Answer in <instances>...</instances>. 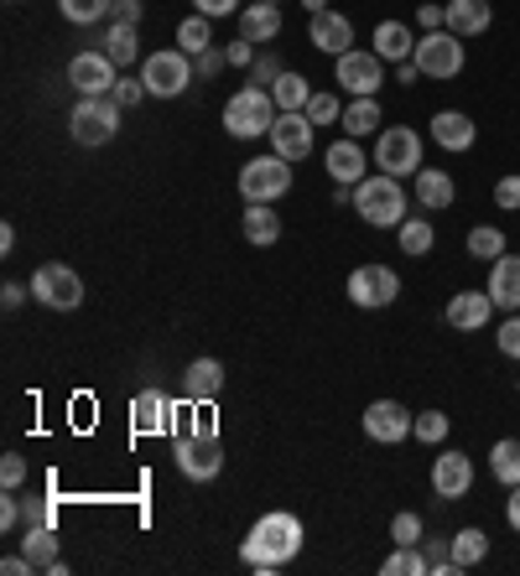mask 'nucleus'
I'll use <instances>...</instances> for the list:
<instances>
[{"instance_id":"aec40b11","label":"nucleus","mask_w":520,"mask_h":576,"mask_svg":"<svg viewBox=\"0 0 520 576\" xmlns=\"http://www.w3.org/2000/svg\"><path fill=\"white\" fill-rule=\"evenodd\" d=\"M308 36H312V48L329 52V57H344V52L354 48V27H349V17H339V11H318Z\"/></svg>"},{"instance_id":"5701e85b","label":"nucleus","mask_w":520,"mask_h":576,"mask_svg":"<svg viewBox=\"0 0 520 576\" xmlns=\"http://www.w3.org/2000/svg\"><path fill=\"white\" fill-rule=\"evenodd\" d=\"M489 21H495V6L489 0H448V32L453 36H485Z\"/></svg>"},{"instance_id":"c03bdc74","label":"nucleus","mask_w":520,"mask_h":576,"mask_svg":"<svg viewBox=\"0 0 520 576\" xmlns=\"http://www.w3.org/2000/svg\"><path fill=\"white\" fill-rule=\"evenodd\" d=\"M21 483H27V458H17V452H6V458H0V489H11V493H17Z\"/></svg>"},{"instance_id":"ea45409f","label":"nucleus","mask_w":520,"mask_h":576,"mask_svg":"<svg viewBox=\"0 0 520 576\" xmlns=\"http://www.w3.org/2000/svg\"><path fill=\"white\" fill-rule=\"evenodd\" d=\"M422 556H427V576H464V566L453 561V541H422Z\"/></svg>"},{"instance_id":"4d7b16f0","label":"nucleus","mask_w":520,"mask_h":576,"mask_svg":"<svg viewBox=\"0 0 520 576\" xmlns=\"http://www.w3.org/2000/svg\"><path fill=\"white\" fill-rule=\"evenodd\" d=\"M115 21H121V27H136V21H141V0H115Z\"/></svg>"},{"instance_id":"6ab92c4d","label":"nucleus","mask_w":520,"mask_h":576,"mask_svg":"<svg viewBox=\"0 0 520 576\" xmlns=\"http://www.w3.org/2000/svg\"><path fill=\"white\" fill-rule=\"evenodd\" d=\"M323 167H329L333 182H344V187H360L364 177H370V171H364V146L354 136L333 140L329 151H323Z\"/></svg>"},{"instance_id":"6e6552de","label":"nucleus","mask_w":520,"mask_h":576,"mask_svg":"<svg viewBox=\"0 0 520 576\" xmlns=\"http://www.w3.org/2000/svg\"><path fill=\"white\" fill-rule=\"evenodd\" d=\"M141 84H146V94H156V100H177V94L193 84V57L183 48L152 52V57L141 63Z\"/></svg>"},{"instance_id":"7c9ffc66","label":"nucleus","mask_w":520,"mask_h":576,"mask_svg":"<svg viewBox=\"0 0 520 576\" xmlns=\"http://www.w3.org/2000/svg\"><path fill=\"white\" fill-rule=\"evenodd\" d=\"M489 473L500 478L505 489H516V483H520V441L516 437H505V441L489 447Z\"/></svg>"},{"instance_id":"b1692460","label":"nucleus","mask_w":520,"mask_h":576,"mask_svg":"<svg viewBox=\"0 0 520 576\" xmlns=\"http://www.w3.org/2000/svg\"><path fill=\"white\" fill-rule=\"evenodd\" d=\"M225 390V364L219 358H193L183 374V400H214Z\"/></svg>"},{"instance_id":"3c124183","label":"nucleus","mask_w":520,"mask_h":576,"mask_svg":"<svg viewBox=\"0 0 520 576\" xmlns=\"http://www.w3.org/2000/svg\"><path fill=\"white\" fill-rule=\"evenodd\" d=\"M225 52H229V63H235V69H250V63H256V42H250V36H235Z\"/></svg>"},{"instance_id":"4c0bfd02","label":"nucleus","mask_w":520,"mask_h":576,"mask_svg":"<svg viewBox=\"0 0 520 576\" xmlns=\"http://www.w3.org/2000/svg\"><path fill=\"white\" fill-rule=\"evenodd\" d=\"M58 11L73 21V27H94L115 11V0H58Z\"/></svg>"},{"instance_id":"680f3d73","label":"nucleus","mask_w":520,"mask_h":576,"mask_svg":"<svg viewBox=\"0 0 520 576\" xmlns=\"http://www.w3.org/2000/svg\"><path fill=\"white\" fill-rule=\"evenodd\" d=\"M416 78H422V69H416L412 57H406V63H396V84H401V88H412Z\"/></svg>"},{"instance_id":"c756f323","label":"nucleus","mask_w":520,"mask_h":576,"mask_svg":"<svg viewBox=\"0 0 520 576\" xmlns=\"http://www.w3.org/2000/svg\"><path fill=\"white\" fill-rule=\"evenodd\" d=\"M21 551H27V561H32L37 572H48L52 561H58V535H52V525H27Z\"/></svg>"},{"instance_id":"58836bf2","label":"nucleus","mask_w":520,"mask_h":576,"mask_svg":"<svg viewBox=\"0 0 520 576\" xmlns=\"http://www.w3.org/2000/svg\"><path fill=\"white\" fill-rule=\"evenodd\" d=\"M177 48L188 52V57H198V52L214 48V32H208V17H188L183 27H177Z\"/></svg>"},{"instance_id":"9b49d317","label":"nucleus","mask_w":520,"mask_h":576,"mask_svg":"<svg viewBox=\"0 0 520 576\" xmlns=\"http://www.w3.org/2000/svg\"><path fill=\"white\" fill-rule=\"evenodd\" d=\"M177 468H183V478H193V483H214V478L225 473V447H219V437H177L173 447Z\"/></svg>"},{"instance_id":"4468645a","label":"nucleus","mask_w":520,"mask_h":576,"mask_svg":"<svg viewBox=\"0 0 520 576\" xmlns=\"http://www.w3.org/2000/svg\"><path fill=\"white\" fill-rule=\"evenodd\" d=\"M416 416L401 400H375V406H364V437L381 441V447H396V441L412 437Z\"/></svg>"},{"instance_id":"c85d7f7f","label":"nucleus","mask_w":520,"mask_h":576,"mask_svg":"<svg viewBox=\"0 0 520 576\" xmlns=\"http://www.w3.org/2000/svg\"><path fill=\"white\" fill-rule=\"evenodd\" d=\"M385 125V115H381V100H375V94H364V100H354L344 109V136H375V130H381Z\"/></svg>"},{"instance_id":"ddd939ff","label":"nucleus","mask_w":520,"mask_h":576,"mask_svg":"<svg viewBox=\"0 0 520 576\" xmlns=\"http://www.w3.org/2000/svg\"><path fill=\"white\" fill-rule=\"evenodd\" d=\"M339 84L354 94V100H364V94H381L385 84V57L375 48H349L344 57H339Z\"/></svg>"},{"instance_id":"f704fd0d","label":"nucleus","mask_w":520,"mask_h":576,"mask_svg":"<svg viewBox=\"0 0 520 576\" xmlns=\"http://www.w3.org/2000/svg\"><path fill=\"white\" fill-rule=\"evenodd\" d=\"M104 52L115 57V69H125V63H136V52H141L136 27H121V21H115V27L104 32Z\"/></svg>"},{"instance_id":"09e8293b","label":"nucleus","mask_w":520,"mask_h":576,"mask_svg":"<svg viewBox=\"0 0 520 576\" xmlns=\"http://www.w3.org/2000/svg\"><path fill=\"white\" fill-rule=\"evenodd\" d=\"M495 203L516 208V213H520V171H516V177H500V182H495Z\"/></svg>"},{"instance_id":"864d4df0","label":"nucleus","mask_w":520,"mask_h":576,"mask_svg":"<svg viewBox=\"0 0 520 576\" xmlns=\"http://www.w3.org/2000/svg\"><path fill=\"white\" fill-rule=\"evenodd\" d=\"M229 63V52H219V48H208V52H198V78H214V73Z\"/></svg>"},{"instance_id":"bb28decb","label":"nucleus","mask_w":520,"mask_h":576,"mask_svg":"<svg viewBox=\"0 0 520 576\" xmlns=\"http://www.w3.org/2000/svg\"><path fill=\"white\" fill-rule=\"evenodd\" d=\"M370 48L381 52L385 63H406V57L416 52V36L406 32V21H381V27H375V42H370Z\"/></svg>"},{"instance_id":"72a5a7b5","label":"nucleus","mask_w":520,"mask_h":576,"mask_svg":"<svg viewBox=\"0 0 520 576\" xmlns=\"http://www.w3.org/2000/svg\"><path fill=\"white\" fill-rule=\"evenodd\" d=\"M485 556H489V535H485V530L468 525V530H458V535H453V561H458L464 572H474Z\"/></svg>"},{"instance_id":"a19ab883","label":"nucleus","mask_w":520,"mask_h":576,"mask_svg":"<svg viewBox=\"0 0 520 576\" xmlns=\"http://www.w3.org/2000/svg\"><path fill=\"white\" fill-rule=\"evenodd\" d=\"M448 416H443V410H422V416H416V426H412V437L416 441H427V447H443V441H448Z\"/></svg>"},{"instance_id":"4be33fe9","label":"nucleus","mask_w":520,"mask_h":576,"mask_svg":"<svg viewBox=\"0 0 520 576\" xmlns=\"http://www.w3.org/2000/svg\"><path fill=\"white\" fill-rule=\"evenodd\" d=\"M433 140L443 146V151H474L479 125H474L464 109H443V115H433Z\"/></svg>"},{"instance_id":"bf43d9fd","label":"nucleus","mask_w":520,"mask_h":576,"mask_svg":"<svg viewBox=\"0 0 520 576\" xmlns=\"http://www.w3.org/2000/svg\"><path fill=\"white\" fill-rule=\"evenodd\" d=\"M27 291H32V286H21V281H6V286H0V302H6V306H21V302H27Z\"/></svg>"},{"instance_id":"f257e3e1","label":"nucleus","mask_w":520,"mask_h":576,"mask_svg":"<svg viewBox=\"0 0 520 576\" xmlns=\"http://www.w3.org/2000/svg\"><path fill=\"white\" fill-rule=\"evenodd\" d=\"M297 551H302V520H297V514H287V509L260 514L256 525H250V535L240 541V556L250 561L260 576L281 572L287 561H297Z\"/></svg>"},{"instance_id":"2f4dec72","label":"nucleus","mask_w":520,"mask_h":576,"mask_svg":"<svg viewBox=\"0 0 520 576\" xmlns=\"http://www.w3.org/2000/svg\"><path fill=\"white\" fill-rule=\"evenodd\" d=\"M396 239H401V250L412 254V260H422V254H433L437 229H433V219H401Z\"/></svg>"},{"instance_id":"79ce46f5","label":"nucleus","mask_w":520,"mask_h":576,"mask_svg":"<svg viewBox=\"0 0 520 576\" xmlns=\"http://www.w3.org/2000/svg\"><path fill=\"white\" fill-rule=\"evenodd\" d=\"M391 541H396V545H422V541H427V525H422V514L401 509L396 520H391Z\"/></svg>"},{"instance_id":"e433bc0d","label":"nucleus","mask_w":520,"mask_h":576,"mask_svg":"<svg viewBox=\"0 0 520 576\" xmlns=\"http://www.w3.org/2000/svg\"><path fill=\"white\" fill-rule=\"evenodd\" d=\"M385 576H427V556H422V545H396V556L381 561Z\"/></svg>"},{"instance_id":"dca6fc26","label":"nucleus","mask_w":520,"mask_h":576,"mask_svg":"<svg viewBox=\"0 0 520 576\" xmlns=\"http://www.w3.org/2000/svg\"><path fill=\"white\" fill-rule=\"evenodd\" d=\"M489 302L495 312H520V254L505 250L495 265H489Z\"/></svg>"},{"instance_id":"603ef678","label":"nucleus","mask_w":520,"mask_h":576,"mask_svg":"<svg viewBox=\"0 0 520 576\" xmlns=\"http://www.w3.org/2000/svg\"><path fill=\"white\" fill-rule=\"evenodd\" d=\"M193 6H198V17H235V11H240V0H193Z\"/></svg>"},{"instance_id":"2eb2a0df","label":"nucleus","mask_w":520,"mask_h":576,"mask_svg":"<svg viewBox=\"0 0 520 576\" xmlns=\"http://www.w3.org/2000/svg\"><path fill=\"white\" fill-rule=\"evenodd\" d=\"M271 151L287 156V161H308L312 156V119L302 109L277 115V125H271Z\"/></svg>"},{"instance_id":"f03ea898","label":"nucleus","mask_w":520,"mask_h":576,"mask_svg":"<svg viewBox=\"0 0 520 576\" xmlns=\"http://www.w3.org/2000/svg\"><path fill=\"white\" fill-rule=\"evenodd\" d=\"M354 208L370 229H401L406 219V192H401V177H385V171H370L360 187H354Z\"/></svg>"},{"instance_id":"0e129e2a","label":"nucleus","mask_w":520,"mask_h":576,"mask_svg":"<svg viewBox=\"0 0 520 576\" xmlns=\"http://www.w3.org/2000/svg\"><path fill=\"white\" fill-rule=\"evenodd\" d=\"M308 6V17H318V11H329V0H302Z\"/></svg>"},{"instance_id":"5fc2aeb1","label":"nucleus","mask_w":520,"mask_h":576,"mask_svg":"<svg viewBox=\"0 0 520 576\" xmlns=\"http://www.w3.org/2000/svg\"><path fill=\"white\" fill-rule=\"evenodd\" d=\"M115 100H121L125 109H131V104L146 100V84H141V78H121V84H115Z\"/></svg>"},{"instance_id":"e2e57ef3","label":"nucleus","mask_w":520,"mask_h":576,"mask_svg":"<svg viewBox=\"0 0 520 576\" xmlns=\"http://www.w3.org/2000/svg\"><path fill=\"white\" fill-rule=\"evenodd\" d=\"M11 250H17V229L6 223V229H0V254H11Z\"/></svg>"},{"instance_id":"cd10ccee","label":"nucleus","mask_w":520,"mask_h":576,"mask_svg":"<svg viewBox=\"0 0 520 576\" xmlns=\"http://www.w3.org/2000/svg\"><path fill=\"white\" fill-rule=\"evenodd\" d=\"M240 36H250V42H277L281 36V11L277 6H245L240 11Z\"/></svg>"},{"instance_id":"de8ad7c7","label":"nucleus","mask_w":520,"mask_h":576,"mask_svg":"<svg viewBox=\"0 0 520 576\" xmlns=\"http://www.w3.org/2000/svg\"><path fill=\"white\" fill-rule=\"evenodd\" d=\"M277 78H281V63H277V57H256V63H250V84H256V88L277 84Z\"/></svg>"},{"instance_id":"8fccbe9b","label":"nucleus","mask_w":520,"mask_h":576,"mask_svg":"<svg viewBox=\"0 0 520 576\" xmlns=\"http://www.w3.org/2000/svg\"><path fill=\"white\" fill-rule=\"evenodd\" d=\"M416 21H422L427 32H437V27H448V6H437V0H427V6H416Z\"/></svg>"},{"instance_id":"0eeeda50","label":"nucleus","mask_w":520,"mask_h":576,"mask_svg":"<svg viewBox=\"0 0 520 576\" xmlns=\"http://www.w3.org/2000/svg\"><path fill=\"white\" fill-rule=\"evenodd\" d=\"M370 167L385 171V177H416L422 171V136L406 130V125H391L375 136V156H370Z\"/></svg>"},{"instance_id":"7ed1b4c3","label":"nucleus","mask_w":520,"mask_h":576,"mask_svg":"<svg viewBox=\"0 0 520 576\" xmlns=\"http://www.w3.org/2000/svg\"><path fill=\"white\" fill-rule=\"evenodd\" d=\"M277 100H271V88H240L235 100L225 104V130L235 140H256V136H271V125H277Z\"/></svg>"},{"instance_id":"6e6d98bb","label":"nucleus","mask_w":520,"mask_h":576,"mask_svg":"<svg viewBox=\"0 0 520 576\" xmlns=\"http://www.w3.org/2000/svg\"><path fill=\"white\" fill-rule=\"evenodd\" d=\"M27 525H52V499H27Z\"/></svg>"},{"instance_id":"f3484780","label":"nucleus","mask_w":520,"mask_h":576,"mask_svg":"<svg viewBox=\"0 0 520 576\" xmlns=\"http://www.w3.org/2000/svg\"><path fill=\"white\" fill-rule=\"evenodd\" d=\"M489 312H495L489 291H458V296H448V327L453 333H485Z\"/></svg>"},{"instance_id":"49530a36","label":"nucleus","mask_w":520,"mask_h":576,"mask_svg":"<svg viewBox=\"0 0 520 576\" xmlns=\"http://www.w3.org/2000/svg\"><path fill=\"white\" fill-rule=\"evenodd\" d=\"M21 520H27V504H21L17 493L6 489V499H0V530H6V535H11V530H17Z\"/></svg>"},{"instance_id":"473e14b6","label":"nucleus","mask_w":520,"mask_h":576,"mask_svg":"<svg viewBox=\"0 0 520 576\" xmlns=\"http://www.w3.org/2000/svg\"><path fill=\"white\" fill-rule=\"evenodd\" d=\"M271 100H277V109L287 115V109H308L312 100V84L302 78V73H281L277 84H271Z\"/></svg>"},{"instance_id":"052dcab7","label":"nucleus","mask_w":520,"mask_h":576,"mask_svg":"<svg viewBox=\"0 0 520 576\" xmlns=\"http://www.w3.org/2000/svg\"><path fill=\"white\" fill-rule=\"evenodd\" d=\"M505 520H510V530L520 535V483L510 489V499H505Z\"/></svg>"},{"instance_id":"423d86ee","label":"nucleus","mask_w":520,"mask_h":576,"mask_svg":"<svg viewBox=\"0 0 520 576\" xmlns=\"http://www.w3.org/2000/svg\"><path fill=\"white\" fill-rule=\"evenodd\" d=\"M412 63L422 69V78H458L464 73V36H453L448 27L416 36Z\"/></svg>"},{"instance_id":"f8f14e48","label":"nucleus","mask_w":520,"mask_h":576,"mask_svg":"<svg viewBox=\"0 0 520 576\" xmlns=\"http://www.w3.org/2000/svg\"><path fill=\"white\" fill-rule=\"evenodd\" d=\"M69 84L79 88V100H94V94H115V84H121V73H115V57H110V52H73Z\"/></svg>"},{"instance_id":"20e7f679","label":"nucleus","mask_w":520,"mask_h":576,"mask_svg":"<svg viewBox=\"0 0 520 576\" xmlns=\"http://www.w3.org/2000/svg\"><path fill=\"white\" fill-rule=\"evenodd\" d=\"M121 109L125 104L115 94H94V100H79L69 115V136L79 146H110L115 130H121Z\"/></svg>"},{"instance_id":"c9c22d12","label":"nucleus","mask_w":520,"mask_h":576,"mask_svg":"<svg viewBox=\"0 0 520 576\" xmlns=\"http://www.w3.org/2000/svg\"><path fill=\"white\" fill-rule=\"evenodd\" d=\"M468 254L495 265V260L505 254V234H500V229H489V223H474V229H468Z\"/></svg>"},{"instance_id":"39448f33","label":"nucleus","mask_w":520,"mask_h":576,"mask_svg":"<svg viewBox=\"0 0 520 576\" xmlns=\"http://www.w3.org/2000/svg\"><path fill=\"white\" fill-rule=\"evenodd\" d=\"M292 192V161L287 156H256L240 167V198L245 203H281Z\"/></svg>"},{"instance_id":"a878e982","label":"nucleus","mask_w":520,"mask_h":576,"mask_svg":"<svg viewBox=\"0 0 520 576\" xmlns=\"http://www.w3.org/2000/svg\"><path fill=\"white\" fill-rule=\"evenodd\" d=\"M240 234L256 244V250H266V244H277L281 239V213L271 203H250L240 219Z\"/></svg>"},{"instance_id":"69168bd1","label":"nucleus","mask_w":520,"mask_h":576,"mask_svg":"<svg viewBox=\"0 0 520 576\" xmlns=\"http://www.w3.org/2000/svg\"><path fill=\"white\" fill-rule=\"evenodd\" d=\"M260 6H277V0H260Z\"/></svg>"},{"instance_id":"1a4fd4ad","label":"nucleus","mask_w":520,"mask_h":576,"mask_svg":"<svg viewBox=\"0 0 520 576\" xmlns=\"http://www.w3.org/2000/svg\"><path fill=\"white\" fill-rule=\"evenodd\" d=\"M32 296L48 306V312H73V306L84 302V281H79L73 265L48 260V265H37V275H32Z\"/></svg>"},{"instance_id":"a18cd8bd","label":"nucleus","mask_w":520,"mask_h":576,"mask_svg":"<svg viewBox=\"0 0 520 576\" xmlns=\"http://www.w3.org/2000/svg\"><path fill=\"white\" fill-rule=\"evenodd\" d=\"M495 343H500L505 358H516V364H520V317H505L500 333H495Z\"/></svg>"},{"instance_id":"393cba45","label":"nucleus","mask_w":520,"mask_h":576,"mask_svg":"<svg viewBox=\"0 0 520 576\" xmlns=\"http://www.w3.org/2000/svg\"><path fill=\"white\" fill-rule=\"evenodd\" d=\"M131 421H136L141 437L167 431V426H173V406H167V395H162V390H141L136 400H131Z\"/></svg>"},{"instance_id":"37998d69","label":"nucleus","mask_w":520,"mask_h":576,"mask_svg":"<svg viewBox=\"0 0 520 576\" xmlns=\"http://www.w3.org/2000/svg\"><path fill=\"white\" fill-rule=\"evenodd\" d=\"M302 115H308L312 125H333V119H344V109H339V100H333V94H318V88H312V100H308V109H302Z\"/></svg>"},{"instance_id":"9d476101","label":"nucleus","mask_w":520,"mask_h":576,"mask_svg":"<svg viewBox=\"0 0 520 576\" xmlns=\"http://www.w3.org/2000/svg\"><path fill=\"white\" fill-rule=\"evenodd\" d=\"M344 291H349V302L354 306L381 312V306H391L401 296V275L391 271V265H360V271H349Z\"/></svg>"},{"instance_id":"412c9836","label":"nucleus","mask_w":520,"mask_h":576,"mask_svg":"<svg viewBox=\"0 0 520 576\" xmlns=\"http://www.w3.org/2000/svg\"><path fill=\"white\" fill-rule=\"evenodd\" d=\"M412 192H416V208H427V213H443V208H453V198H458V187H453V177L443 167H422V171H416Z\"/></svg>"},{"instance_id":"13d9d810","label":"nucleus","mask_w":520,"mask_h":576,"mask_svg":"<svg viewBox=\"0 0 520 576\" xmlns=\"http://www.w3.org/2000/svg\"><path fill=\"white\" fill-rule=\"evenodd\" d=\"M0 572H6V576H27V572H37V566L27 561V551H21V556H6V561H0Z\"/></svg>"},{"instance_id":"a211bd4d","label":"nucleus","mask_w":520,"mask_h":576,"mask_svg":"<svg viewBox=\"0 0 520 576\" xmlns=\"http://www.w3.org/2000/svg\"><path fill=\"white\" fill-rule=\"evenodd\" d=\"M433 489L437 499H464L468 489H474V462L464 458V452H443V458H433Z\"/></svg>"}]
</instances>
